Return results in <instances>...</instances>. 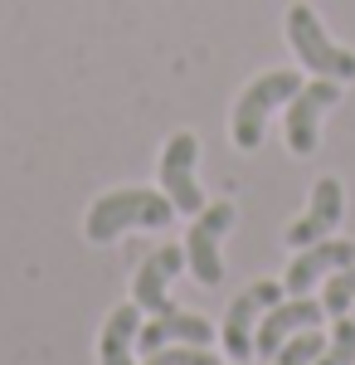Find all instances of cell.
Returning a JSON list of instances; mask_svg holds the SVG:
<instances>
[{"label":"cell","mask_w":355,"mask_h":365,"mask_svg":"<svg viewBox=\"0 0 355 365\" xmlns=\"http://www.w3.org/2000/svg\"><path fill=\"white\" fill-rule=\"evenodd\" d=\"M175 220V205L165 190H146V185H127V190H112V195L93 200L83 234L93 244H112L122 229H165Z\"/></svg>","instance_id":"cell-1"},{"label":"cell","mask_w":355,"mask_h":365,"mask_svg":"<svg viewBox=\"0 0 355 365\" xmlns=\"http://www.w3.org/2000/svg\"><path fill=\"white\" fill-rule=\"evenodd\" d=\"M297 88H302V73H292V68H273V73L253 78V83L239 93L234 117H229L234 146H239V151H258V146H263V132H268L273 108L292 103V93H297Z\"/></svg>","instance_id":"cell-2"},{"label":"cell","mask_w":355,"mask_h":365,"mask_svg":"<svg viewBox=\"0 0 355 365\" xmlns=\"http://www.w3.org/2000/svg\"><path fill=\"white\" fill-rule=\"evenodd\" d=\"M287 39H292V49H297L302 68H312L317 78H336V83L355 78V54L341 49V44H331L326 25L317 20L312 5H292V10H287Z\"/></svg>","instance_id":"cell-3"},{"label":"cell","mask_w":355,"mask_h":365,"mask_svg":"<svg viewBox=\"0 0 355 365\" xmlns=\"http://www.w3.org/2000/svg\"><path fill=\"white\" fill-rule=\"evenodd\" d=\"M234 220H239V210H234L229 200H215V205H205V210L195 215L190 234H185V268H190L205 287H219V282H224L219 244H224V234L234 229Z\"/></svg>","instance_id":"cell-4"},{"label":"cell","mask_w":355,"mask_h":365,"mask_svg":"<svg viewBox=\"0 0 355 365\" xmlns=\"http://www.w3.org/2000/svg\"><path fill=\"white\" fill-rule=\"evenodd\" d=\"M282 297H287L282 282H253V287H244V292L229 302L219 341H224V351H229V361H234V365H244L248 356H253V331H258L263 312L273 307V302H282Z\"/></svg>","instance_id":"cell-5"},{"label":"cell","mask_w":355,"mask_h":365,"mask_svg":"<svg viewBox=\"0 0 355 365\" xmlns=\"http://www.w3.org/2000/svg\"><path fill=\"white\" fill-rule=\"evenodd\" d=\"M195 166H200V137H195V132H175L161 151V190L170 195L175 215H190V220L205 210Z\"/></svg>","instance_id":"cell-6"},{"label":"cell","mask_w":355,"mask_h":365,"mask_svg":"<svg viewBox=\"0 0 355 365\" xmlns=\"http://www.w3.org/2000/svg\"><path fill=\"white\" fill-rule=\"evenodd\" d=\"M341 103V83L336 78H317V83H302L287 103V146L292 156H312L317 137H321V113Z\"/></svg>","instance_id":"cell-7"},{"label":"cell","mask_w":355,"mask_h":365,"mask_svg":"<svg viewBox=\"0 0 355 365\" xmlns=\"http://www.w3.org/2000/svg\"><path fill=\"white\" fill-rule=\"evenodd\" d=\"M321 322H326V307L321 302H312V297H282V302H273V307L263 312V322L253 331V356H268L273 361L282 341H292L307 327H321Z\"/></svg>","instance_id":"cell-8"},{"label":"cell","mask_w":355,"mask_h":365,"mask_svg":"<svg viewBox=\"0 0 355 365\" xmlns=\"http://www.w3.org/2000/svg\"><path fill=\"white\" fill-rule=\"evenodd\" d=\"M346 263H355V244L351 239H317V244L297 249V258H292L282 287H287V297H307V292L317 287V278H331V273L346 268Z\"/></svg>","instance_id":"cell-9"},{"label":"cell","mask_w":355,"mask_h":365,"mask_svg":"<svg viewBox=\"0 0 355 365\" xmlns=\"http://www.w3.org/2000/svg\"><path fill=\"white\" fill-rule=\"evenodd\" d=\"M185 268V249L180 244H161L156 253H146V263H141L137 282H132V302H137L141 312H170V278Z\"/></svg>","instance_id":"cell-10"},{"label":"cell","mask_w":355,"mask_h":365,"mask_svg":"<svg viewBox=\"0 0 355 365\" xmlns=\"http://www.w3.org/2000/svg\"><path fill=\"white\" fill-rule=\"evenodd\" d=\"M215 341V327L205 322V317H195V312H156L146 327L137 331V351H161V346H210Z\"/></svg>","instance_id":"cell-11"},{"label":"cell","mask_w":355,"mask_h":365,"mask_svg":"<svg viewBox=\"0 0 355 365\" xmlns=\"http://www.w3.org/2000/svg\"><path fill=\"white\" fill-rule=\"evenodd\" d=\"M341 210H346V190H341V180H336V175L317 180L307 215L287 229V244H292V249H307V244H317V239H331V229L341 225Z\"/></svg>","instance_id":"cell-12"},{"label":"cell","mask_w":355,"mask_h":365,"mask_svg":"<svg viewBox=\"0 0 355 365\" xmlns=\"http://www.w3.org/2000/svg\"><path fill=\"white\" fill-rule=\"evenodd\" d=\"M137 331H141V307H137V302H122V307L108 317L103 341H98L103 365H137V361H132V351H137Z\"/></svg>","instance_id":"cell-13"},{"label":"cell","mask_w":355,"mask_h":365,"mask_svg":"<svg viewBox=\"0 0 355 365\" xmlns=\"http://www.w3.org/2000/svg\"><path fill=\"white\" fill-rule=\"evenodd\" d=\"M326 351V336H321V327H307V331H297L292 341H282L277 346L273 365H317V356Z\"/></svg>","instance_id":"cell-14"},{"label":"cell","mask_w":355,"mask_h":365,"mask_svg":"<svg viewBox=\"0 0 355 365\" xmlns=\"http://www.w3.org/2000/svg\"><path fill=\"white\" fill-rule=\"evenodd\" d=\"M321 307H326V317H346V312L355 307V263L336 268V273L326 278V287H321Z\"/></svg>","instance_id":"cell-15"},{"label":"cell","mask_w":355,"mask_h":365,"mask_svg":"<svg viewBox=\"0 0 355 365\" xmlns=\"http://www.w3.org/2000/svg\"><path fill=\"white\" fill-rule=\"evenodd\" d=\"M317 365H355V317H336V331L326 336V351L317 356Z\"/></svg>","instance_id":"cell-16"},{"label":"cell","mask_w":355,"mask_h":365,"mask_svg":"<svg viewBox=\"0 0 355 365\" xmlns=\"http://www.w3.org/2000/svg\"><path fill=\"white\" fill-rule=\"evenodd\" d=\"M141 365H219V356L210 346H161V351H151Z\"/></svg>","instance_id":"cell-17"}]
</instances>
